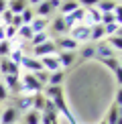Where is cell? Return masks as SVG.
<instances>
[{
	"label": "cell",
	"mask_w": 122,
	"mask_h": 124,
	"mask_svg": "<svg viewBox=\"0 0 122 124\" xmlns=\"http://www.w3.org/2000/svg\"><path fill=\"white\" fill-rule=\"evenodd\" d=\"M114 2H120V0H114Z\"/></svg>",
	"instance_id": "ee69618b"
},
{
	"label": "cell",
	"mask_w": 122,
	"mask_h": 124,
	"mask_svg": "<svg viewBox=\"0 0 122 124\" xmlns=\"http://www.w3.org/2000/svg\"><path fill=\"white\" fill-rule=\"evenodd\" d=\"M23 124H41V112H35V110L24 112V116H23Z\"/></svg>",
	"instance_id": "44dd1931"
},
{
	"label": "cell",
	"mask_w": 122,
	"mask_h": 124,
	"mask_svg": "<svg viewBox=\"0 0 122 124\" xmlns=\"http://www.w3.org/2000/svg\"><path fill=\"white\" fill-rule=\"evenodd\" d=\"M71 20H73L75 24H84V18H85V8H75L73 12L69 14Z\"/></svg>",
	"instance_id": "4316f807"
},
{
	"label": "cell",
	"mask_w": 122,
	"mask_h": 124,
	"mask_svg": "<svg viewBox=\"0 0 122 124\" xmlns=\"http://www.w3.org/2000/svg\"><path fill=\"white\" fill-rule=\"evenodd\" d=\"M20 18H23V24H30V20L35 18V10L30 6H27L23 12H20Z\"/></svg>",
	"instance_id": "f1b7e54d"
},
{
	"label": "cell",
	"mask_w": 122,
	"mask_h": 124,
	"mask_svg": "<svg viewBox=\"0 0 122 124\" xmlns=\"http://www.w3.org/2000/svg\"><path fill=\"white\" fill-rule=\"evenodd\" d=\"M45 102H47V98L43 96V92H39V94H33V110H35V112H43Z\"/></svg>",
	"instance_id": "7402d4cb"
},
{
	"label": "cell",
	"mask_w": 122,
	"mask_h": 124,
	"mask_svg": "<svg viewBox=\"0 0 122 124\" xmlns=\"http://www.w3.org/2000/svg\"><path fill=\"white\" fill-rule=\"evenodd\" d=\"M55 47H57V51H75L77 43L71 37H59V39H55Z\"/></svg>",
	"instance_id": "9c48e42d"
},
{
	"label": "cell",
	"mask_w": 122,
	"mask_h": 124,
	"mask_svg": "<svg viewBox=\"0 0 122 124\" xmlns=\"http://www.w3.org/2000/svg\"><path fill=\"white\" fill-rule=\"evenodd\" d=\"M102 61H104V65L108 67V69H112L114 73H116V71H120V61L116 59V57H110V59H102Z\"/></svg>",
	"instance_id": "f546056e"
},
{
	"label": "cell",
	"mask_w": 122,
	"mask_h": 124,
	"mask_svg": "<svg viewBox=\"0 0 122 124\" xmlns=\"http://www.w3.org/2000/svg\"><path fill=\"white\" fill-rule=\"evenodd\" d=\"M12 16H14V14L10 12V10H4V12L0 14V20H2V24H4V27H6V24H10V23H12Z\"/></svg>",
	"instance_id": "e575fe53"
},
{
	"label": "cell",
	"mask_w": 122,
	"mask_h": 124,
	"mask_svg": "<svg viewBox=\"0 0 122 124\" xmlns=\"http://www.w3.org/2000/svg\"><path fill=\"white\" fill-rule=\"evenodd\" d=\"M18 110L14 106H6L0 110V124H18Z\"/></svg>",
	"instance_id": "3957f363"
},
{
	"label": "cell",
	"mask_w": 122,
	"mask_h": 124,
	"mask_svg": "<svg viewBox=\"0 0 122 124\" xmlns=\"http://www.w3.org/2000/svg\"><path fill=\"white\" fill-rule=\"evenodd\" d=\"M4 77V87L8 90V94L10 92H20V75H2Z\"/></svg>",
	"instance_id": "4fadbf2b"
},
{
	"label": "cell",
	"mask_w": 122,
	"mask_h": 124,
	"mask_svg": "<svg viewBox=\"0 0 122 124\" xmlns=\"http://www.w3.org/2000/svg\"><path fill=\"white\" fill-rule=\"evenodd\" d=\"M75 8H79L77 6V0H63L61 6H59V12H61V16H67V14H71Z\"/></svg>",
	"instance_id": "ac0fdd59"
},
{
	"label": "cell",
	"mask_w": 122,
	"mask_h": 124,
	"mask_svg": "<svg viewBox=\"0 0 122 124\" xmlns=\"http://www.w3.org/2000/svg\"><path fill=\"white\" fill-rule=\"evenodd\" d=\"M27 6H29L27 0H8L6 2V10H10L12 14H20Z\"/></svg>",
	"instance_id": "e0dca14e"
},
{
	"label": "cell",
	"mask_w": 122,
	"mask_h": 124,
	"mask_svg": "<svg viewBox=\"0 0 122 124\" xmlns=\"http://www.w3.org/2000/svg\"><path fill=\"white\" fill-rule=\"evenodd\" d=\"M100 124H106V120H102V122H100Z\"/></svg>",
	"instance_id": "7bdbcfd3"
},
{
	"label": "cell",
	"mask_w": 122,
	"mask_h": 124,
	"mask_svg": "<svg viewBox=\"0 0 122 124\" xmlns=\"http://www.w3.org/2000/svg\"><path fill=\"white\" fill-rule=\"evenodd\" d=\"M61 2H63V0H49V4H51V8H53V10H59Z\"/></svg>",
	"instance_id": "f35d334b"
},
{
	"label": "cell",
	"mask_w": 122,
	"mask_h": 124,
	"mask_svg": "<svg viewBox=\"0 0 122 124\" xmlns=\"http://www.w3.org/2000/svg\"><path fill=\"white\" fill-rule=\"evenodd\" d=\"M98 2H100V0H77V6L88 10V8H96V6H98Z\"/></svg>",
	"instance_id": "836d02e7"
},
{
	"label": "cell",
	"mask_w": 122,
	"mask_h": 124,
	"mask_svg": "<svg viewBox=\"0 0 122 124\" xmlns=\"http://www.w3.org/2000/svg\"><path fill=\"white\" fill-rule=\"evenodd\" d=\"M102 20V12L98 8H88L85 10V18H84V24H88V27H94V24H100Z\"/></svg>",
	"instance_id": "7c38bea8"
},
{
	"label": "cell",
	"mask_w": 122,
	"mask_h": 124,
	"mask_svg": "<svg viewBox=\"0 0 122 124\" xmlns=\"http://www.w3.org/2000/svg\"><path fill=\"white\" fill-rule=\"evenodd\" d=\"M8 100V90L4 87V84L0 81V102H6Z\"/></svg>",
	"instance_id": "8d00e7d4"
},
{
	"label": "cell",
	"mask_w": 122,
	"mask_h": 124,
	"mask_svg": "<svg viewBox=\"0 0 122 124\" xmlns=\"http://www.w3.org/2000/svg\"><path fill=\"white\" fill-rule=\"evenodd\" d=\"M106 124H120V106L118 104H112L108 110V116L104 118Z\"/></svg>",
	"instance_id": "2e32d148"
},
{
	"label": "cell",
	"mask_w": 122,
	"mask_h": 124,
	"mask_svg": "<svg viewBox=\"0 0 122 124\" xmlns=\"http://www.w3.org/2000/svg\"><path fill=\"white\" fill-rule=\"evenodd\" d=\"M106 35H104V27L102 24H94V27H90V41H94V43H98L102 41Z\"/></svg>",
	"instance_id": "ffe728a7"
},
{
	"label": "cell",
	"mask_w": 122,
	"mask_h": 124,
	"mask_svg": "<svg viewBox=\"0 0 122 124\" xmlns=\"http://www.w3.org/2000/svg\"><path fill=\"white\" fill-rule=\"evenodd\" d=\"M65 79V69H59V71H53L49 73V79H47V85H61Z\"/></svg>",
	"instance_id": "d6986e66"
},
{
	"label": "cell",
	"mask_w": 122,
	"mask_h": 124,
	"mask_svg": "<svg viewBox=\"0 0 122 124\" xmlns=\"http://www.w3.org/2000/svg\"><path fill=\"white\" fill-rule=\"evenodd\" d=\"M12 51L10 41H0V57H8V53Z\"/></svg>",
	"instance_id": "d6a6232c"
},
{
	"label": "cell",
	"mask_w": 122,
	"mask_h": 124,
	"mask_svg": "<svg viewBox=\"0 0 122 124\" xmlns=\"http://www.w3.org/2000/svg\"><path fill=\"white\" fill-rule=\"evenodd\" d=\"M35 16H41V18H49L51 14L55 12L53 8H51V4H49V0H43V2L39 4V6H35Z\"/></svg>",
	"instance_id": "9a60e30c"
},
{
	"label": "cell",
	"mask_w": 122,
	"mask_h": 124,
	"mask_svg": "<svg viewBox=\"0 0 122 124\" xmlns=\"http://www.w3.org/2000/svg\"><path fill=\"white\" fill-rule=\"evenodd\" d=\"M112 14H114V18H116V20L120 23V14H122V8H120V4H116V6H114V10H112Z\"/></svg>",
	"instance_id": "74e56055"
},
{
	"label": "cell",
	"mask_w": 122,
	"mask_h": 124,
	"mask_svg": "<svg viewBox=\"0 0 122 124\" xmlns=\"http://www.w3.org/2000/svg\"><path fill=\"white\" fill-rule=\"evenodd\" d=\"M116 4H120V2H114V0H100L96 8H98L100 12H112Z\"/></svg>",
	"instance_id": "d4e9b609"
},
{
	"label": "cell",
	"mask_w": 122,
	"mask_h": 124,
	"mask_svg": "<svg viewBox=\"0 0 122 124\" xmlns=\"http://www.w3.org/2000/svg\"><path fill=\"white\" fill-rule=\"evenodd\" d=\"M59 51L55 47V41H45V43L37 45V47H33V57L35 59H43V57H51V55H57Z\"/></svg>",
	"instance_id": "6da1fadb"
},
{
	"label": "cell",
	"mask_w": 122,
	"mask_h": 124,
	"mask_svg": "<svg viewBox=\"0 0 122 124\" xmlns=\"http://www.w3.org/2000/svg\"><path fill=\"white\" fill-rule=\"evenodd\" d=\"M49 29H51V33L59 35V37H65L67 27H65V23H63V16H55V18L49 23Z\"/></svg>",
	"instance_id": "5bb4252c"
},
{
	"label": "cell",
	"mask_w": 122,
	"mask_h": 124,
	"mask_svg": "<svg viewBox=\"0 0 122 124\" xmlns=\"http://www.w3.org/2000/svg\"><path fill=\"white\" fill-rule=\"evenodd\" d=\"M0 75H20V65L8 61L6 57H0Z\"/></svg>",
	"instance_id": "277c9868"
},
{
	"label": "cell",
	"mask_w": 122,
	"mask_h": 124,
	"mask_svg": "<svg viewBox=\"0 0 122 124\" xmlns=\"http://www.w3.org/2000/svg\"><path fill=\"white\" fill-rule=\"evenodd\" d=\"M6 2H8V0H6Z\"/></svg>",
	"instance_id": "f6af8a7d"
},
{
	"label": "cell",
	"mask_w": 122,
	"mask_h": 124,
	"mask_svg": "<svg viewBox=\"0 0 122 124\" xmlns=\"http://www.w3.org/2000/svg\"><path fill=\"white\" fill-rule=\"evenodd\" d=\"M69 33H71V39H73L77 45L90 41V27H88V24H75Z\"/></svg>",
	"instance_id": "7a4b0ae2"
},
{
	"label": "cell",
	"mask_w": 122,
	"mask_h": 124,
	"mask_svg": "<svg viewBox=\"0 0 122 124\" xmlns=\"http://www.w3.org/2000/svg\"><path fill=\"white\" fill-rule=\"evenodd\" d=\"M104 27V35L106 37H114V35H120V23H110V24H102Z\"/></svg>",
	"instance_id": "cb8c5ba5"
},
{
	"label": "cell",
	"mask_w": 122,
	"mask_h": 124,
	"mask_svg": "<svg viewBox=\"0 0 122 124\" xmlns=\"http://www.w3.org/2000/svg\"><path fill=\"white\" fill-rule=\"evenodd\" d=\"M24 57V49H20V47H12V51L8 53V61H12V63H16V65H20V59Z\"/></svg>",
	"instance_id": "603a6c76"
},
{
	"label": "cell",
	"mask_w": 122,
	"mask_h": 124,
	"mask_svg": "<svg viewBox=\"0 0 122 124\" xmlns=\"http://www.w3.org/2000/svg\"><path fill=\"white\" fill-rule=\"evenodd\" d=\"M6 10V0H0V14Z\"/></svg>",
	"instance_id": "60d3db41"
},
{
	"label": "cell",
	"mask_w": 122,
	"mask_h": 124,
	"mask_svg": "<svg viewBox=\"0 0 122 124\" xmlns=\"http://www.w3.org/2000/svg\"><path fill=\"white\" fill-rule=\"evenodd\" d=\"M16 37L24 39V41H30V39H33V31H30V27H29V24H23V27L16 31Z\"/></svg>",
	"instance_id": "83f0119b"
},
{
	"label": "cell",
	"mask_w": 122,
	"mask_h": 124,
	"mask_svg": "<svg viewBox=\"0 0 122 124\" xmlns=\"http://www.w3.org/2000/svg\"><path fill=\"white\" fill-rule=\"evenodd\" d=\"M10 24H12V27L16 29V31L23 27V18H20V14H14V16H12V23H10Z\"/></svg>",
	"instance_id": "d590c367"
},
{
	"label": "cell",
	"mask_w": 122,
	"mask_h": 124,
	"mask_svg": "<svg viewBox=\"0 0 122 124\" xmlns=\"http://www.w3.org/2000/svg\"><path fill=\"white\" fill-rule=\"evenodd\" d=\"M92 57H96V51H94V47H84L79 51V59H92Z\"/></svg>",
	"instance_id": "1f68e13d"
},
{
	"label": "cell",
	"mask_w": 122,
	"mask_h": 124,
	"mask_svg": "<svg viewBox=\"0 0 122 124\" xmlns=\"http://www.w3.org/2000/svg\"><path fill=\"white\" fill-rule=\"evenodd\" d=\"M14 108L18 110V114L20 112H29V110H33V96H27V94H23V96H18L16 98V104H14Z\"/></svg>",
	"instance_id": "ba28073f"
},
{
	"label": "cell",
	"mask_w": 122,
	"mask_h": 124,
	"mask_svg": "<svg viewBox=\"0 0 122 124\" xmlns=\"http://www.w3.org/2000/svg\"><path fill=\"white\" fill-rule=\"evenodd\" d=\"M108 39H110L108 45H110L114 51H120V49H122V39H120V35H114V37H108Z\"/></svg>",
	"instance_id": "4dcf8cb0"
},
{
	"label": "cell",
	"mask_w": 122,
	"mask_h": 124,
	"mask_svg": "<svg viewBox=\"0 0 122 124\" xmlns=\"http://www.w3.org/2000/svg\"><path fill=\"white\" fill-rule=\"evenodd\" d=\"M57 59L61 63V69H65V67H71L75 63L77 53H75V51H61V53H57Z\"/></svg>",
	"instance_id": "52a82bcc"
},
{
	"label": "cell",
	"mask_w": 122,
	"mask_h": 124,
	"mask_svg": "<svg viewBox=\"0 0 122 124\" xmlns=\"http://www.w3.org/2000/svg\"><path fill=\"white\" fill-rule=\"evenodd\" d=\"M94 51H96V57H98V59H110V57H114V49H112L108 43H98L94 47Z\"/></svg>",
	"instance_id": "30bf717a"
},
{
	"label": "cell",
	"mask_w": 122,
	"mask_h": 124,
	"mask_svg": "<svg viewBox=\"0 0 122 124\" xmlns=\"http://www.w3.org/2000/svg\"><path fill=\"white\" fill-rule=\"evenodd\" d=\"M45 41H49V31H45V33H35L33 39H30V45H33V47H37V45L45 43Z\"/></svg>",
	"instance_id": "484cf974"
},
{
	"label": "cell",
	"mask_w": 122,
	"mask_h": 124,
	"mask_svg": "<svg viewBox=\"0 0 122 124\" xmlns=\"http://www.w3.org/2000/svg\"><path fill=\"white\" fill-rule=\"evenodd\" d=\"M30 31L35 33H45V31H49V18H41V16H35L33 20H30Z\"/></svg>",
	"instance_id": "8fae6325"
},
{
	"label": "cell",
	"mask_w": 122,
	"mask_h": 124,
	"mask_svg": "<svg viewBox=\"0 0 122 124\" xmlns=\"http://www.w3.org/2000/svg\"><path fill=\"white\" fill-rule=\"evenodd\" d=\"M39 61H41V65H43V69L47 71V73H53V71H59V69H61V63H59L57 55L43 57V59H39Z\"/></svg>",
	"instance_id": "8992f818"
},
{
	"label": "cell",
	"mask_w": 122,
	"mask_h": 124,
	"mask_svg": "<svg viewBox=\"0 0 122 124\" xmlns=\"http://www.w3.org/2000/svg\"><path fill=\"white\" fill-rule=\"evenodd\" d=\"M41 2H43V0H27V4H29L30 8H35V6H39Z\"/></svg>",
	"instance_id": "ab89813d"
},
{
	"label": "cell",
	"mask_w": 122,
	"mask_h": 124,
	"mask_svg": "<svg viewBox=\"0 0 122 124\" xmlns=\"http://www.w3.org/2000/svg\"><path fill=\"white\" fill-rule=\"evenodd\" d=\"M20 67H24V69H27V73H37V71L43 69L41 61L35 59V57H29V55H24V57L20 59Z\"/></svg>",
	"instance_id": "5b68a950"
},
{
	"label": "cell",
	"mask_w": 122,
	"mask_h": 124,
	"mask_svg": "<svg viewBox=\"0 0 122 124\" xmlns=\"http://www.w3.org/2000/svg\"><path fill=\"white\" fill-rule=\"evenodd\" d=\"M0 41H6L4 39V24L2 23H0Z\"/></svg>",
	"instance_id": "b9f144b4"
}]
</instances>
